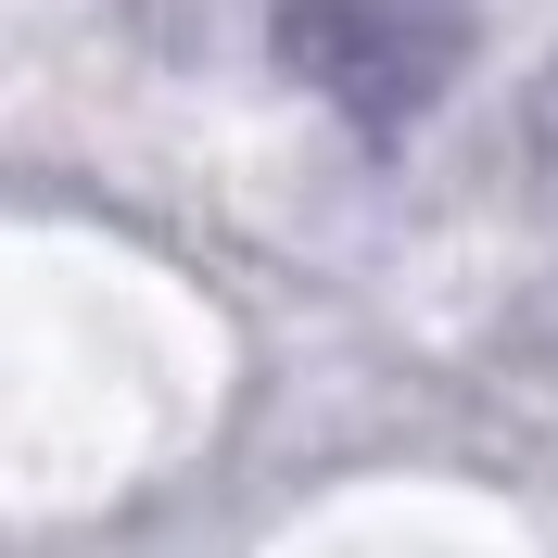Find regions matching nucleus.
<instances>
[{
	"label": "nucleus",
	"instance_id": "f03ea898",
	"mask_svg": "<svg viewBox=\"0 0 558 558\" xmlns=\"http://www.w3.org/2000/svg\"><path fill=\"white\" fill-rule=\"evenodd\" d=\"M508 140H521V191L558 216V51L533 64V89H521V114H508Z\"/></svg>",
	"mask_w": 558,
	"mask_h": 558
},
{
	"label": "nucleus",
	"instance_id": "f257e3e1",
	"mask_svg": "<svg viewBox=\"0 0 558 558\" xmlns=\"http://www.w3.org/2000/svg\"><path fill=\"white\" fill-rule=\"evenodd\" d=\"M470 0H267V51L355 140H407L470 76Z\"/></svg>",
	"mask_w": 558,
	"mask_h": 558
}]
</instances>
